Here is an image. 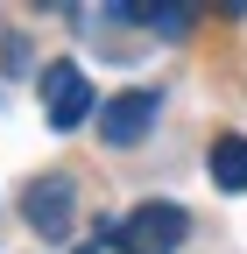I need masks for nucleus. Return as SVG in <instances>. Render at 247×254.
<instances>
[{"label":"nucleus","instance_id":"nucleus-1","mask_svg":"<svg viewBox=\"0 0 247 254\" xmlns=\"http://www.w3.org/2000/svg\"><path fill=\"white\" fill-rule=\"evenodd\" d=\"M184 233H191V212L170 205V198H148L134 212L106 219V247H120V254H177Z\"/></svg>","mask_w":247,"mask_h":254},{"label":"nucleus","instance_id":"nucleus-2","mask_svg":"<svg viewBox=\"0 0 247 254\" xmlns=\"http://www.w3.org/2000/svg\"><path fill=\"white\" fill-rule=\"evenodd\" d=\"M36 92H43V120L57 127V134H71V127H85L92 113L106 106L99 92H92V78H85V64H71V57H57V64H43V78H36Z\"/></svg>","mask_w":247,"mask_h":254},{"label":"nucleus","instance_id":"nucleus-3","mask_svg":"<svg viewBox=\"0 0 247 254\" xmlns=\"http://www.w3.org/2000/svg\"><path fill=\"white\" fill-rule=\"evenodd\" d=\"M21 219L36 240H71V219H78V184L64 170H43L21 184Z\"/></svg>","mask_w":247,"mask_h":254},{"label":"nucleus","instance_id":"nucleus-4","mask_svg":"<svg viewBox=\"0 0 247 254\" xmlns=\"http://www.w3.org/2000/svg\"><path fill=\"white\" fill-rule=\"evenodd\" d=\"M156 120H163V92L156 85H127V92H113L99 106V141L106 148H134Z\"/></svg>","mask_w":247,"mask_h":254},{"label":"nucleus","instance_id":"nucleus-5","mask_svg":"<svg viewBox=\"0 0 247 254\" xmlns=\"http://www.w3.org/2000/svg\"><path fill=\"white\" fill-rule=\"evenodd\" d=\"M127 28H148V36H163V43H191V28H198V7H177V0H156V7H113Z\"/></svg>","mask_w":247,"mask_h":254},{"label":"nucleus","instance_id":"nucleus-6","mask_svg":"<svg viewBox=\"0 0 247 254\" xmlns=\"http://www.w3.org/2000/svg\"><path fill=\"white\" fill-rule=\"evenodd\" d=\"M205 163H212V184H219V190H233V198H240V190H247V134H219V141H212V155H205Z\"/></svg>","mask_w":247,"mask_h":254}]
</instances>
